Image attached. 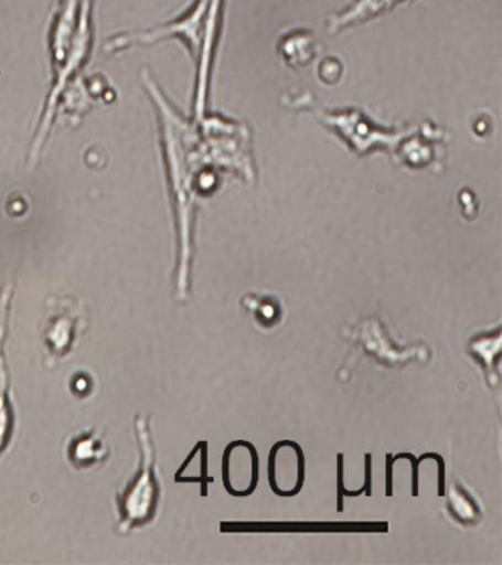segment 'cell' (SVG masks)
<instances>
[{
    "mask_svg": "<svg viewBox=\"0 0 502 565\" xmlns=\"http://www.w3.org/2000/svg\"><path fill=\"white\" fill-rule=\"evenodd\" d=\"M109 457V446L99 431L90 430L74 437L68 448L70 462L76 470H85L98 466L99 462L107 461Z\"/></svg>",
    "mask_w": 502,
    "mask_h": 565,
    "instance_id": "cell-11",
    "label": "cell"
},
{
    "mask_svg": "<svg viewBox=\"0 0 502 565\" xmlns=\"http://www.w3.org/2000/svg\"><path fill=\"white\" fill-rule=\"evenodd\" d=\"M140 446V466L138 475L118 497V515L120 523L118 533L127 534L142 527L153 520L160 499V483L156 472V449H153L151 431L147 417L138 415L135 418Z\"/></svg>",
    "mask_w": 502,
    "mask_h": 565,
    "instance_id": "cell-2",
    "label": "cell"
},
{
    "mask_svg": "<svg viewBox=\"0 0 502 565\" xmlns=\"http://www.w3.org/2000/svg\"><path fill=\"white\" fill-rule=\"evenodd\" d=\"M223 479L227 492L235 497H248L257 489V450L248 441H235L224 452Z\"/></svg>",
    "mask_w": 502,
    "mask_h": 565,
    "instance_id": "cell-6",
    "label": "cell"
},
{
    "mask_svg": "<svg viewBox=\"0 0 502 565\" xmlns=\"http://www.w3.org/2000/svg\"><path fill=\"white\" fill-rule=\"evenodd\" d=\"M12 286L0 289V454L7 449L14 433L15 415L10 399V373L6 358V339Z\"/></svg>",
    "mask_w": 502,
    "mask_h": 565,
    "instance_id": "cell-8",
    "label": "cell"
},
{
    "mask_svg": "<svg viewBox=\"0 0 502 565\" xmlns=\"http://www.w3.org/2000/svg\"><path fill=\"white\" fill-rule=\"evenodd\" d=\"M316 114L325 126L333 128L342 140H345L354 152L361 154L369 152L370 149L389 148L394 140L403 139V131H389L386 128H376L370 119L363 117L359 110H345V113H324L306 106V108Z\"/></svg>",
    "mask_w": 502,
    "mask_h": 565,
    "instance_id": "cell-5",
    "label": "cell"
},
{
    "mask_svg": "<svg viewBox=\"0 0 502 565\" xmlns=\"http://www.w3.org/2000/svg\"><path fill=\"white\" fill-rule=\"evenodd\" d=\"M81 8L82 0H60L58 8H56L51 29V49L58 71L63 68L64 62L67 60Z\"/></svg>",
    "mask_w": 502,
    "mask_h": 565,
    "instance_id": "cell-9",
    "label": "cell"
},
{
    "mask_svg": "<svg viewBox=\"0 0 502 565\" xmlns=\"http://www.w3.org/2000/svg\"><path fill=\"white\" fill-rule=\"evenodd\" d=\"M270 486L280 497H295L303 486V454L293 441H280L270 454Z\"/></svg>",
    "mask_w": 502,
    "mask_h": 565,
    "instance_id": "cell-7",
    "label": "cell"
},
{
    "mask_svg": "<svg viewBox=\"0 0 502 565\" xmlns=\"http://www.w3.org/2000/svg\"><path fill=\"white\" fill-rule=\"evenodd\" d=\"M85 307L72 296L54 298L47 307V316L42 322L43 342H45L47 366H54L73 352L78 335L87 329Z\"/></svg>",
    "mask_w": 502,
    "mask_h": 565,
    "instance_id": "cell-4",
    "label": "cell"
},
{
    "mask_svg": "<svg viewBox=\"0 0 502 565\" xmlns=\"http://www.w3.org/2000/svg\"><path fill=\"white\" fill-rule=\"evenodd\" d=\"M279 49L290 66L307 65L316 56V39L311 31L293 30L280 39Z\"/></svg>",
    "mask_w": 502,
    "mask_h": 565,
    "instance_id": "cell-12",
    "label": "cell"
},
{
    "mask_svg": "<svg viewBox=\"0 0 502 565\" xmlns=\"http://www.w3.org/2000/svg\"><path fill=\"white\" fill-rule=\"evenodd\" d=\"M407 2L409 0H352L345 8L329 18V31L338 33L346 26L373 20V18L392 11L398 4Z\"/></svg>",
    "mask_w": 502,
    "mask_h": 565,
    "instance_id": "cell-10",
    "label": "cell"
},
{
    "mask_svg": "<svg viewBox=\"0 0 502 565\" xmlns=\"http://www.w3.org/2000/svg\"><path fill=\"white\" fill-rule=\"evenodd\" d=\"M145 86L156 100L158 110L161 114L162 143H164L165 163L169 168L171 192L174 196L175 214L180 234V267L178 277V291L180 298L186 296L189 259H191V214L193 192L197 190V181L202 177L200 154H196L197 131L191 124L184 121L175 114L173 106L162 96L160 88L149 77L148 73L142 74Z\"/></svg>",
    "mask_w": 502,
    "mask_h": 565,
    "instance_id": "cell-1",
    "label": "cell"
},
{
    "mask_svg": "<svg viewBox=\"0 0 502 565\" xmlns=\"http://www.w3.org/2000/svg\"><path fill=\"white\" fill-rule=\"evenodd\" d=\"M209 8L210 0H195L182 17L169 24L140 31V33L118 34L105 44V52H120L136 44H152L162 39L180 38L188 43L189 49H192L193 55L196 56L204 49L206 31H209Z\"/></svg>",
    "mask_w": 502,
    "mask_h": 565,
    "instance_id": "cell-3",
    "label": "cell"
}]
</instances>
